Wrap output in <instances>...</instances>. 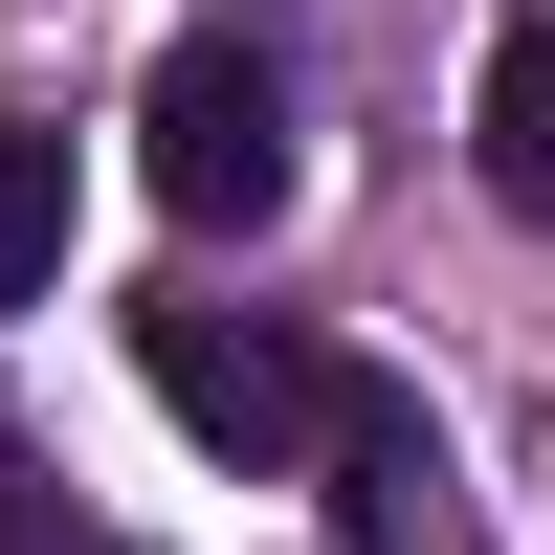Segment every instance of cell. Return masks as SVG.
I'll return each mask as SVG.
<instances>
[{
  "instance_id": "obj_6",
  "label": "cell",
  "mask_w": 555,
  "mask_h": 555,
  "mask_svg": "<svg viewBox=\"0 0 555 555\" xmlns=\"http://www.w3.org/2000/svg\"><path fill=\"white\" fill-rule=\"evenodd\" d=\"M0 555H89V533H67V489H44V444H23V423H0Z\"/></svg>"
},
{
  "instance_id": "obj_3",
  "label": "cell",
  "mask_w": 555,
  "mask_h": 555,
  "mask_svg": "<svg viewBox=\"0 0 555 555\" xmlns=\"http://www.w3.org/2000/svg\"><path fill=\"white\" fill-rule=\"evenodd\" d=\"M311 467H334V533H356V555H444V533H467V489H444V423H423L400 378H334Z\"/></svg>"
},
{
  "instance_id": "obj_4",
  "label": "cell",
  "mask_w": 555,
  "mask_h": 555,
  "mask_svg": "<svg viewBox=\"0 0 555 555\" xmlns=\"http://www.w3.org/2000/svg\"><path fill=\"white\" fill-rule=\"evenodd\" d=\"M467 133H489V201H512V222H555V0L489 44V112H467Z\"/></svg>"
},
{
  "instance_id": "obj_1",
  "label": "cell",
  "mask_w": 555,
  "mask_h": 555,
  "mask_svg": "<svg viewBox=\"0 0 555 555\" xmlns=\"http://www.w3.org/2000/svg\"><path fill=\"white\" fill-rule=\"evenodd\" d=\"M133 378L178 400V444H222V467H311V423H334L356 356H311L289 311H222V289H156L133 311Z\"/></svg>"
},
{
  "instance_id": "obj_7",
  "label": "cell",
  "mask_w": 555,
  "mask_h": 555,
  "mask_svg": "<svg viewBox=\"0 0 555 555\" xmlns=\"http://www.w3.org/2000/svg\"><path fill=\"white\" fill-rule=\"evenodd\" d=\"M89 555H133V533H89Z\"/></svg>"
},
{
  "instance_id": "obj_5",
  "label": "cell",
  "mask_w": 555,
  "mask_h": 555,
  "mask_svg": "<svg viewBox=\"0 0 555 555\" xmlns=\"http://www.w3.org/2000/svg\"><path fill=\"white\" fill-rule=\"evenodd\" d=\"M67 289V133H0V311Z\"/></svg>"
},
{
  "instance_id": "obj_2",
  "label": "cell",
  "mask_w": 555,
  "mask_h": 555,
  "mask_svg": "<svg viewBox=\"0 0 555 555\" xmlns=\"http://www.w3.org/2000/svg\"><path fill=\"white\" fill-rule=\"evenodd\" d=\"M133 156H156V201L201 222V245H245V222L289 201V67H267V44H178L156 112H133Z\"/></svg>"
}]
</instances>
